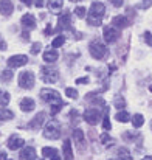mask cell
<instances>
[{"label":"cell","mask_w":152,"mask_h":160,"mask_svg":"<svg viewBox=\"0 0 152 160\" xmlns=\"http://www.w3.org/2000/svg\"><path fill=\"white\" fill-rule=\"evenodd\" d=\"M23 5H27V6H31L33 5V0H20Z\"/></svg>","instance_id":"obj_41"},{"label":"cell","mask_w":152,"mask_h":160,"mask_svg":"<svg viewBox=\"0 0 152 160\" xmlns=\"http://www.w3.org/2000/svg\"><path fill=\"white\" fill-rule=\"evenodd\" d=\"M73 142L76 143V146H78L79 151H84L86 149V137H84V132L81 129H75L73 131Z\"/></svg>","instance_id":"obj_10"},{"label":"cell","mask_w":152,"mask_h":160,"mask_svg":"<svg viewBox=\"0 0 152 160\" xmlns=\"http://www.w3.org/2000/svg\"><path fill=\"white\" fill-rule=\"evenodd\" d=\"M44 137L48 140H56L61 137V124L56 120H50L44 128Z\"/></svg>","instance_id":"obj_3"},{"label":"cell","mask_w":152,"mask_h":160,"mask_svg":"<svg viewBox=\"0 0 152 160\" xmlns=\"http://www.w3.org/2000/svg\"><path fill=\"white\" fill-rule=\"evenodd\" d=\"M76 82H78V84H87V82H89V78H78Z\"/></svg>","instance_id":"obj_40"},{"label":"cell","mask_w":152,"mask_h":160,"mask_svg":"<svg viewBox=\"0 0 152 160\" xmlns=\"http://www.w3.org/2000/svg\"><path fill=\"white\" fill-rule=\"evenodd\" d=\"M64 5V0H48V6L51 11H59Z\"/></svg>","instance_id":"obj_23"},{"label":"cell","mask_w":152,"mask_h":160,"mask_svg":"<svg viewBox=\"0 0 152 160\" xmlns=\"http://www.w3.org/2000/svg\"><path fill=\"white\" fill-rule=\"evenodd\" d=\"M149 90H151V92H152V86H151V87H149Z\"/></svg>","instance_id":"obj_49"},{"label":"cell","mask_w":152,"mask_h":160,"mask_svg":"<svg viewBox=\"0 0 152 160\" xmlns=\"http://www.w3.org/2000/svg\"><path fill=\"white\" fill-rule=\"evenodd\" d=\"M141 160H152V157H151V156H146L145 159H141Z\"/></svg>","instance_id":"obj_47"},{"label":"cell","mask_w":152,"mask_h":160,"mask_svg":"<svg viewBox=\"0 0 152 160\" xmlns=\"http://www.w3.org/2000/svg\"><path fill=\"white\" fill-rule=\"evenodd\" d=\"M11 78H12V72H11V70H3L2 79H3V81H9Z\"/></svg>","instance_id":"obj_32"},{"label":"cell","mask_w":152,"mask_h":160,"mask_svg":"<svg viewBox=\"0 0 152 160\" xmlns=\"http://www.w3.org/2000/svg\"><path fill=\"white\" fill-rule=\"evenodd\" d=\"M57 58H59V54H57V52H56L54 48H53V50H47V52L44 53V61H45V62H48V64L54 62Z\"/></svg>","instance_id":"obj_20"},{"label":"cell","mask_w":152,"mask_h":160,"mask_svg":"<svg viewBox=\"0 0 152 160\" xmlns=\"http://www.w3.org/2000/svg\"><path fill=\"white\" fill-rule=\"evenodd\" d=\"M22 25H23L25 28H28V30L36 28V19H34V16H33V14H25V16L22 17Z\"/></svg>","instance_id":"obj_15"},{"label":"cell","mask_w":152,"mask_h":160,"mask_svg":"<svg viewBox=\"0 0 152 160\" xmlns=\"http://www.w3.org/2000/svg\"><path fill=\"white\" fill-rule=\"evenodd\" d=\"M115 106L118 107V109H123V107H124V100H123L121 97H116V98H115Z\"/></svg>","instance_id":"obj_33"},{"label":"cell","mask_w":152,"mask_h":160,"mask_svg":"<svg viewBox=\"0 0 152 160\" xmlns=\"http://www.w3.org/2000/svg\"><path fill=\"white\" fill-rule=\"evenodd\" d=\"M101 142L102 143H109V142H112V140L109 138V135H107V134H102L101 135Z\"/></svg>","instance_id":"obj_39"},{"label":"cell","mask_w":152,"mask_h":160,"mask_svg":"<svg viewBox=\"0 0 152 160\" xmlns=\"http://www.w3.org/2000/svg\"><path fill=\"white\" fill-rule=\"evenodd\" d=\"M62 152H64L65 160L73 159V152H71V143H70V140H65V142H64V145H62Z\"/></svg>","instance_id":"obj_19"},{"label":"cell","mask_w":152,"mask_h":160,"mask_svg":"<svg viewBox=\"0 0 152 160\" xmlns=\"http://www.w3.org/2000/svg\"><path fill=\"white\" fill-rule=\"evenodd\" d=\"M0 160H6V154L5 152H0Z\"/></svg>","instance_id":"obj_45"},{"label":"cell","mask_w":152,"mask_h":160,"mask_svg":"<svg viewBox=\"0 0 152 160\" xmlns=\"http://www.w3.org/2000/svg\"><path fill=\"white\" fill-rule=\"evenodd\" d=\"M145 41H146V44H148V45H151L152 47V33H149V31H146V33H145Z\"/></svg>","instance_id":"obj_35"},{"label":"cell","mask_w":152,"mask_h":160,"mask_svg":"<svg viewBox=\"0 0 152 160\" xmlns=\"http://www.w3.org/2000/svg\"><path fill=\"white\" fill-rule=\"evenodd\" d=\"M70 2H73V3H76V2H81V0H70Z\"/></svg>","instance_id":"obj_48"},{"label":"cell","mask_w":152,"mask_h":160,"mask_svg":"<svg viewBox=\"0 0 152 160\" xmlns=\"http://www.w3.org/2000/svg\"><path fill=\"white\" fill-rule=\"evenodd\" d=\"M104 14H105V6L102 5L101 2H93L92 6H90L89 17H87L89 25H92V27H100V25H101V19Z\"/></svg>","instance_id":"obj_1"},{"label":"cell","mask_w":152,"mask_h":160,"mask_svg":"<svg viewBox=\"0 0 152 160\" xmlns=\"http://www.w3.org/2000/svg\"><path fill=\"white\" fill-rule=\"evenodd\" d=\"M14 11L11 0H0V14L2 16H11Z\"/></svg>","instance_id":"obj_12"},{"label":"cell","mask_w":152,"mask_h":160,"mask_svg":"<svg viewBox=\"0 0 152 160\" xmlns=\"http://www.w3.org/2000/svg\"><path fill=\"white\" fill-rule=\"evenodd\" d=\"M36 6L37 8H42L44 6V0H36Z\"/></svg>","instance_id":"obj_42"},{"label":"cell","mask_w":152,"mask_h":160,"mask_svg":"<svg viewBox=\"0 0 152 160\" xmlns=\"http://www.w3.org/2000/svg\"><path fill=\"white\" fill-rule=\"evenodd\" d=\"M115 118H116L120 123H127V121L130 120V115H129L126 110H121V112H118V113H116V117H115Z\"/></svg>","instance_id":"obj_24"},{"label":"cell","mask_w":152,"mask_h":160,"mask_svg":"<svg viewBox=\"0 0 152 160\" xmlns=\"http://www.w3.org/2000/svg\"><path fill=\"white\" fill-rule=\"evenodd\" d=\"M61 104H57V106H51V115H56L59 110H61Z\"/></svg>","instance_id":"obj_37"},{"label":"cell","mask_w":152,"mask_h":160,"mask_svg":"<svg viewBox=\"0 0 152 160\" xmlns=\"http://www.w3.org/2000/svg\"><path fill=\"white\" fill-rule=\"evenodd\" d=\"M65 95H67L68 98H71V100H76V98H78L76 89H71V87H67V89H65Z\"/></svg>","instance_id":"obj_28"},{"label":"cell","mask_w":152,"mask_h":160,"mask_svg":"<svg viewBox=\"0 0 152 160\" xmlns=\"http://www.w3.org/2000/svg\"><path fill=\"white\" fill-rule=\"evenodd\" d=\"M102 36H104V41L107 44H112L120 38V33H118V28H115V27H105Z\"/></svg>","instance_id":"obj_8"},{"label":"cell","mask_w":152,"mask_h":160,"mask_svg":"<svg viewBox=\"0 0 152 160\" xmlns=\"http://www.w3.org/2000/svg\"><path fill=\"white\" fill-rule=\"evenodd\" d=\"M110 2H112V5H113V6L120 8V6L123 5V2H124V0H110Z\"/></svg>","instance_id":"obj_38"},{"label":"cell","mask_w":152,"mask_h":160,"mask_svg":"<svg viewBox=\"0 0 152 160\" xmlns=\"http://www.w3.org/2000/svg\"><path fill=\"white\" fill-rule=\"evenodd\" d=\"M41 98H42V101H45L50 106H57V104L62 106L61 95L56 90H53V89H42L41 90Z\"/></svg>","instance_id":"obj_2"},{"label":"cell","mask_w":152,"mask_h":160,"mask_svg":"<svg viewBox=\"0 0 152 160\" xmlns=\"http://www.w3.org/2000/svg\"><path fill=\"white\" fill-rule=\"evenodd\" d=\"M116 160H132V157H130V152L127 151V149H120L118 151V157H116Z\"/></svg>","instance_id":"obj_25"},{"label":"cell","mask_w":152,"mask_h":160,"mask_svg":"<svg viewBox=\"0 0 152 160\" xmlns=\"http://www.w3.org/2000/svg\"><path fill=\"white\" fill-rule=\"evenodd\" d=\"M41 78L45 82L53 84V82H56L59 79V72L56 68H53V67H42L41 68Z\"/></svg>","instance_id":"obj_5"},{"label":"cell","mask_w":152,"mask_h":160,"mask_svg":"<svg viewBox=\"0 0 152 160\" xmlns=\"http://www.w3.org/2000/svg\"><path fill=\"white\" fill-rule=\"evenodd\" d=\"M34 107H36L34 100H31V98H23V100L20 101V109H22L23 112H31Z\"/></svg>","instance_id":"obj_18"},{"label":"cell","mask_w":152,"mask_h":160,"mask_svg":"<svg viewBox=\"0 0 152 160\" xmlns=\"http://www.w3.org/2000/svg\"><path fill=\"white\" fill-rule=\"evenodd\" d=\"M51 160H61V157H59V156H57V154H54V156H53V157H51Z\"/></svg>","instance_id":"obj_46"},{"label":"cell","mask_w":152,"mask_h":160,"mask_svg":"<svg viewBox=\"0 0 152 160\" xmlns=\"http://www.w3.org/2000/svg\"><path fill=\"white\" fill-rule=\"evenodd\" d=\"M151 128H152V123H151Z\"/></svg>","instance_id":"obj_50"},{"label":"cell","mask_w":152,"mask_h":160,"mask_svg":"<svg viewBox=\"0 0 152 160\" xmlns=\"http://www.w3.org/2000/svg\"><path fill=\"white\" fill-rule=\"evenodd\" d=\"M23 145H25L23 138H20V137H17V135H12V137L8 140V148H9L11 151H17V149H20Z\"/></svg>","instance_id":"obj_11"},{"label":"cell","mask_w":152,"mask_h":160,"mask_svg":"<svg viewBox=\"0 0 152 160\" xmlns=\"http://www.w3.org/2000/svg\"><path fill=\"white\" fill-rule=\"evenodd\" d=\"M14 117V113L8 109H0V121H8Z\"/></svg>","instance_id":"obj_22"},{"label":"cell","mask_w":152,"mask_h":160,"mask_svg":"<svg viewBox=\"0 0 152 160\" xmlns=\"http://www.w3.org/2000/svg\"><path fill=\"white\" fill-rule=\"evenodd\" d=\"M64 42H65V38H64V36H57V38L53 39L51 45H53V48H59V47L64 45Z\"/></svg>","instance_id":"obj_27"},{"label":"cell","mask_w":152,"mask_h":160,"mask_svg":"<svg viewBox=\"0 0 152 160\" xmlns=\"http://www.w3.org/2000/svg\"><path fill=\"white\" fill-rule=\"evenodd\" d=\"M45 34H51V27H50V25L45 28Z\"/></svg>","instance_id":"obj_43"},{"label":"cell","mask_w":152,"mask_h":160,"mask_svg":"<svg viewBox=\"0 0 152 160\" xmlns=\"http://www.w3.org/2000/svg\"><path fill=\"white\" fill-rule=\"evenodd\" d=\"M151 5H152V0H143V2H141V5H140V8L148 9V8H151Z\"/></svg>","instance_id":"obj_36"},{"label":"cell","mask_w":152,"mask_h":160,"mask_svg":"<svg viewBox=\"0 0 152 160\" xmlns=\"http://www.w3.org/2000/svg\"><path fill=\"white\" fill-rule=\"evenodd\" d=\"M9 104V93L0 90V106H8Z\"/></svg>","instance_id":"obj_26"},{"label":"cell","mask_w":152,"mask_h":160,"mask_svg":"<svg viewBox=\"0 0 152 160\" xmlns=\"http://www.w3.org/2000/svg\"><path fill=\"white\" fill-rule=\"evenodd\" d=\"M84 120H86L89 124L95 126V124L100 123V120H101V113H100L98 109H95V107H89V109L84 112Z\"/></svg>","instance_id":"obj_7"},{"label":"cell","mask_w":152,"mask_h":160,"mask_svg":"<svg viewBox=\"0 0 152 160\" xmlns=\"http://www.w3.org/2000/svg\"><path fill=\"white\" fill-rule=\"evenodd\" d=\"M89 52L90 54L95 58V59H102L105 53H107V48H105V45L100 42V41H92L90 42V45H89Z\"/></svg>","instance_id":"obj_4"},{"label":"cell","mask_w":152,"mask_h":160,"mask_svg":"<svg viewBox=\"0 0 152 160\" xmlns=\"http://www.w3.org/2000/svg\"><path fill=\"white\" fill-rule=\"evenodd\" d=\"M54 154H57V151L54 148H44L42 149V156L44 157H53Z\"/></svg>","instance_id":"obj_29"},{"label":"cell","mask_w":152,"mask_h":160,"mask_svg":"<svg viewBox=\"0 0 152 160\" xmlns=\"http://www.w3.org/2000/svg\"><path fill=\"white\" fill-rule=\"evenodd\" d=\"M44 121H45V113L41 112V113H37V115L30 121V128H31V129H39V128H42Z\"/></svg>","instance_id":"obj_13"},{"label":"cell","mask_w":152,"mask_h":160,"mask_svg":"<svg viewBox=\"0 0 152 160\" xmlns=\"http://www.w3.org/2000/svg\"><path fill=\"white\" fill-rule=\"evenodd\" d=\"M20 159L22 160H36V149L31 146H27L22 149L20 152Z\"/></svg>","instance_id":"obj_14"},{"label":"cell","mask_w":152,"mask_h":160,"mask_svg":"<svg viewBox=\"0 0 152 160\" xmlns=\"http://www.w3.org/2000/svg\"><path fill=\"white\" fill-rule=\"evenodd\" d=\"M132 123H134V128H141L143 123H145V117L141 113H135L134 118H132Z\"/></svg>","instance_id":"obj_21"},{"label":"cell","mask_w":152,"mask_h":160,"mask_svg":"<svg viewBox=\"0 0 152 160\" xmlns=\"http://www.w3.org/2000/svg\"><path fill=\"white\" fill-rule=\"evenodd\" d=\"M3 48H6V45H5V42L0 39V50H3Z\"/></svg>","instance_id":"obj_44"},{"label":"cell","mask_w":152,"mask_h":160,"mask_svg":"<svg viewBox=\"0 0 152 160\" xmlns=\"http://www.w3.org/2000/svg\"><path fill=\"white\" fill-rule=\"evenodd\" d=\"M41 48H42V45H41L39 42H36V44L31 47V53H33V54H37L39 52H41Z\"/></svg>","instance_id":"obj_34"},{"label":"cell","mask_w":152,"mask_h":160,"mask_svg":"<svg viewBox=\"0 0 152 160\" xmlns=\"http://www.w3.org/2000/svg\"><path fill=\"white\" fill-rule=\"evenodd\" d=\"M19 86L22 89H31L34 86V73L33 72H22L19 75Z\"/></svg>","instance_id":"obj_6"},{"label":"cell","mask_w":152,"mask_h":160,"mask_svg":"<svg viewBox=\"0 0 152 160\" xmlns=\"http://www.w3.org/2000/svg\"><path fill=\"white\" fill-rule=\"evenodd\" d=\"M86 12H87V11H86L84 6H78V8H75V14H76L78 17H84Z\"/></svg>","instance_id":"obj_31"},{"label":"cell","mask_w":152,"mask_h":160,"mask_svg":"<svg viewBox=\"0 0 152 160\" xmlns=\"http://www.w3.org/2000/svg\"><path fill=\"white\" fill-rule=\"evenodd\" d=\"M68 27H70V14H68V12H64L62 16H59L57 31H59V30H64V28H68Z\"/></svg>","instance_id":"obj_17"},{"label":"cell","mask_w":152,"mask_h":160,"mask_svg":"<svg viewBox=\"0 0 152 160\" xmlns=\"http://www.w3.org/2000/svg\"><path fill=\"white\" fill-rule=\"evenodd\" d=\"M102 128L105 129V131H110V128H112V124H110V120H109V115L105 113L104 115V118H102Z\"/></svg>","instance_id":"obj_30"},{"label":"cell","mask_w":152,"mask_h":160,"mask_svg":"<svg viewBox=\"0 0 152 160\" xmlns=\"http://www.w3.org/2000/svg\"><path fill=\"white\" fill-rule=\"evenodd\" d=\"M28 62V58L25 54H16V56H11L8 59V67L11 68H17V67H22Z\"/></svg>","instance_id":"obj_9"},{"label":"cell","mask_w":152,"mask_h":160,"mask_svg":"<svg viewBox=\"0 0 152 160\" xmlns=\"http://www.w3.org/2000/svg\"><path fill=\"white\" fill-rule=\"evenodd\" d=\"M112 25L115 28H126L129 25V20H127L126 16H115L113 20H112Z\"/></svg>","instance_id":"obj_16"}]
</instances>
